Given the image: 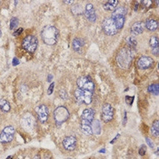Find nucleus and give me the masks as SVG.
Masks as SVG:
<instances>
[{
    "mask_svg": "<svg viewBox=\"0 0 159 159\" xmlns=\"http://www.w3.org/2000/svg\"><path fill=\"white\" fill-rule=\"evenodd\" d=\"M94 118H95V111L92 108H86L83 111L81 116L80 128H81V131L86 136H90L93 134L91 124L94 121Z\"/></svg>",
    "mask_w": 159,
    "mask_h": 159,
    "instance_id": "f257e3e1",
    "label": "nucleus"
},
{
    "mask_svg": "<svg viewBox=\"0 0 159 159\" xmlns=\"http://www.w3.org/2000/svg\"><path fill=\"white\" fill-rule=\"evenodd\" d=\"M58 30L54 25H46L44 27L41 33L42 40L48 46H54L58 39Z\"/></svg>",
    "mask_w": 159,
    "mask_h": 159,
    "instance_id": "f03ea898",
    "label": "nucleus"
},
{
    "mask_svg": "<svg viewBox=\"0 0 159 159\" xmlns=\"http://www.w3.org/2000/svg\"><path fill=\"white\" fill-rule=\"evenodd\" d=\"M133 59L132 51L128 48L121 49L117 56V62L121 68H128Z\"/></svg>",
    "mask_w": 159,
    "mask_h": 159,
    "instance_id": "7ed1b4c3",
    "label": "nucleus"
},
{
    "mask_svg": "<svg viewBox=\"0 0 159 159\" xmlns=\"http://www.w3.org/2000/svg\"><path fill=\"white\" fill-rule=\"evenodd\" d=\"M126 14H127V10L124 6L117 7L112 14L111 18L115 22L118 30H120L124 26L125 20H126Z\"/></svg>",
    "mask_w": 159,
    "mask_h": 159,
    "instance_id": "20e7f679",
    "label": "nucleus"
},
{
    "mask_svg": "<svg viewBox=\"0 0 159 159\" xmlns=\"http://www.w3.org/2000/svg\"><path fill=\"white\" fill-rule=\"evenodd\" d=\"M69 117V112L65 107H58L54 111V118L56 125H62Z\"/></svg>",
    "mask_w": 159,
    "mask_h": 159,
    "instance_id": "39448f33",
    "label": "nucleus"
},
{
    "mask_svg": "<svg viewBox=\"0 0 159 159\" xmlns=\"http://www.w3.org/2000/svg\"><path fill=\"white\" fill-rule=\"evenodd\" d=\"M37 45H38L37 38L32 35L26 36L22 42L23 48L29 53H34L37 48Z\"/></svg>",
    "mask_w": 159,
    "mask_h": 159,
    "instance_id": "423d86ee",
    "label": "nucleus"
},
{
    "mask_svg": "<svg viewBox=\"0 0 159 159\" xmlns=\"http://www.w3.org/2000/svg\"><path fill=\"white\" fill-rule=\"evenodd\" d=\"M77 86L81 90L92 92L95 90V84L90 76H80L76 81Z\"/></svg>",
    "mask_w": 159,
    "mask_h": 159,
    "instance_id": "0eeeda50",
    "label": "nucleus"
},
{
    "mask_svg": "<svg viewBox=\"0 0 159 159\" xmlns=\"http://www.w3.org/2000/svg\"><path fill=\"white\" fill-rule=\"evenodd\" d=\"M75 97H76L78 104L89 105L92 102L93 94H92V92L81 90V89L78 88L75 91Z\"/></svg>",
    "mask_w": 159,
    "mask_h": 159,
    "instance_id": "6e6552de",
    "label": "nucleus"
},
{
    "mask_svg": "<svg viewBox=\"0 0 159 159\" xmlns=\"http://www.w3.org/2000/svg\"><path fill=\"white\" fill-rule=\"evenodd\" d=\"M102 28H103V31L108 36H114L118 32V29L111 17H107L104 19L102 23Z\"/></svg>",
    "mask_w": 159,
    "mask_h": 159,
    "instance_id": "1a4fd4ad",
    "label": "nucleus"
},
{
    "mask_svg": "<svg viewBox=\"0 0 159 159\" xmlns=\"http://www.w3.org/2000/svg\"><path fill=\"white\" fill-rule=\"evenodd\" d=\"M15 136V128L11 126L5 127L0 133V143L5 144L13 140Z\"/></svg>",
    "mask_w": 159,
    "mask_h": 159,
    "instance_id": "9d476101",
    "label": "nucleus"
},
{
    "mask_svg": "<svg viewBox=\"0 0 159 159\" xmlns=\"http://www.w3.org/2000/svg\"><path fill=\"white\" fill-rule=\"evenodd\" d=\"M114 117V108L109 104H105L101 111V118L104 122L107 123Z\"/></svg>",
    "mask_w": 159,
    "mask_h": 159,
    "instance_id": "9b49d317",
    "label": "nucleus"
},
{
    "mask_svg": "<svg viewBox=\"0 0 159 159\" xmlns=\"http://www.w3.org/2000/svg\"><path fill=\"white\" fill-rule=\"evenodd\" d=\"M37 118L41 123H46L48 119V108L45 105H41L36 108Z\"/></svg>",
    "mask_w": 159,
    "mask_h": 159,
    "instance_id": "f8f14e48",
    "label": "nucleus"
},
{
    "mask_svg": "<svg viewBox=\"0 0 159 159\" xmlns=\"http://www.w3.org/2000/svg\"><path fill=\"white\" fill-rule=\"evenodd\" d=\"M76 138L73 136H70V137H66V138H64L63 142H62V145H63V147L67 150V151H73L76 147Z\"/></svg>",
    "mask_w": 159,
    "mask_h": 159,
    "instance_id": "ddd939ff",
    "label": "nucleus"
},
{
    "mask_svg": "<svg viewBox=\"0 0 159 159\" xmlns=\"http://www.w3.org/2000/svg\"><path fill=\"white\" fill-rule=\"evenodd\" d=\"M137 64L139 69H147L154 65V60L149 56H141L137 60Z\"/></svg>",
    "mask_w": 159,
    "mask_h": 159,
    "instance_id": "4468645a",
    "label": "nucleus"
},
{
    "mask_svg": "<svg viewBox=\"0 0 159 159\" xmlns=\"http://www.w3.org/2000/svg\"><path fill=\"white\" fill-rule=\"evenodd\" d=\"M85 15L86 19L90 22H95L96 20V9L92 4H87L85 7Z\"/></svg>",
    "mask_w": 159,
    "mask_h": 159,
    "instance_id": "2eb2a0df",
    "label": "nucleus"
},
{
    "mask_svg": "<svg viewBox=\"0 0 159 159\" xmlns=\"http://www.w3.org/2000/svg\"><path fill=\"white\" fill-rule=\"evenodd\" d=\"M35 123H36V121H35L34 117H33L30 114H29V115H25V116L23 117L22 121H21L22 126H23L25 129H27V130L33 129V128L35 127Z\"/></svg>",
    "mask_w": 159,
    "mask_h": 159,
    "instance_id": "dca6fc26",
    "label": "nucleus"
},
{
    "mask_svg": "<svg viewBox=\"0 0 159 159\" xmlns=\"http://www.w3.org/2000/svg\"><path fill=\"white\" fill-rule=\"evenodd\" d=\"M145 29H146V25H145V22H142V21L136 22L131 26V32L134 35H140L144 32Z\"/></svg>",
    "mask_w": 159,
    "mask_h": 159,
    "instance_id": "f3484780",
    "label": "nucleus"
},
{
    "mask_svg": "<svg viewBox=\"0 0 159 159\" xmlns=\"http://www.w3.org/2000/svg\"><path fill=\"white\" fill-rule=\"evenodd\" d=\"M84 45H85V41H84L82 38L76 37V38H75V39L73 40L72 47H73L74 51H76V52H80V51L82 50Z\"/></svg>",
    "mask_w": 159,
    "mask_h": 159,
    "instance_id": "a211bd4d",
    "label": "nucleus"
},
{
    "mask_svg": "<svg viewBox=\"0 0 159 159\" xmlns=\"http://www.w3.org/2000/svg\"><path fill=\"white\" fill-rule=\"evenodd\" d=\"M145 25H146V27L149 31H156L158 28V22L156 19H153V18H148L146 21Z\"/></svg>",
    "mask_w": 159,
    "mask_h": 159,
    "instance_id": "6ab92c4d",
    "label": "nucleus"
},
{
    "mask_svg": "<svg viewBox=\"0 0 159 159\" xmlns=\"http://www.w3.org/2000/svg\"><path fill=\"white\" fill-rule=\"evenodd\" d=\"M117 5H118V1L117 0H110V1H107L104 4V8L107 11H115L117 8Z\"/></svg>",
    "mask_w": 159,
    "mask_h": 159,
    "instance_id": "aec40b11",
    "label": "nucleus"
},
{
    "mask_svg": "<svg viewBox=\"0 0 159 159\" xmlns=\"http://www.w3.org/2000/svg\"><path fill=\"white\" fill-rule=\"evenodd\" d=\"M91 128H92V132L95 135H100L101 131H102V127H101V124L98 120H94L91 124Z\"/></svg>",
    "mask_w": 159,
    "mask_h": 159,
    "instance_id": "412c9836",
    "label": "nucleus"
},
{
    "mask_svg": "<svg viewBox=\"0 0 159 159\" xmlns=\"http://www.w3.org/2000/svg\"><path fill=\"white\" fill-rule=\"evenodd\" d=\"M151 134L155 137H158L159 136V123L157 120H156L153 125H152V128H151Z\"/></svg>",
    "mask_w": 159,
    "mask_h": 159,
    "instance_id": "4be33fe9",
    "label": "nucleus"
},
{
    "mask_svg": "<svg viewBox=\"0 0 159 159\" xmlns=\"http://www.w3.org/2000/svg\"><path fill=\"white\" fill-rule=\"evenodd\" d=\"M0 108L4 112H9L10 111V104L5 99H0Z\"/></svg>",
    "mask_w": 159,
    "mask_h": 159,
    "instance_id": "5701e85b",
    "label": "nucleus"
},
{
    "mask_svg": "<svg viewBox=\"0 0 159 159\" xmlns=\"http://www.w3.org/2000/svg\"><path fill=\"white\" fill-rule=\"evenodd\" d=\"M127 44L130 46L131 48H135L137 46V39L133 36H129L128 37H127Z\"/></svg>",
    "mask_w": 159,
    "mask_h": 159,
    "instance_id": "b1692460",
    "label": "nucleus"
},
{
    "mask_svg": "<svg viewBox=\"0 0 159 159\" xmlns=\"http://www.w3.org/2000/svg\"><path fill=\"white\" fill-rule=\"evenodd\" d=\"M158 43L159 41L157 36H152V37L150 38L149 44H150L152 49H153V48H157V47H158Z\"/></svg>",
    "mask_w": 159,
    "mask_h": 159,
    "instance_id": "393cba45",
    "label": "nucleus"
},
{
    "mask_svg": "<svg viewBox=\"0 0 159 159\" xmlns=\"http://www.w3.org/2000/svg\"><path fill=\"white\" fill-rule=\"evenodd\" d=\"M148 92L149 93H153L154 95L157 96L158 95V85L155 84V85H151L148 86Z\"/></svg>",
    "mask_w": 159,
    "mask_h": 159,
    "instance_id": "a878e982",
    "label": "nucleus"
},
{
    "mask_svg": "<svg viewBox=\"0 0 159 159\" xmlns=\"http://www.w3.org/2000/svg\"><path fill=\"white\" fill-rule=\"evenodd\" d=\"M18 19L16 18V17H13V18H11V20H10V29L11 30H14V29H15L16 27H17V25H18Z\"/></svg>",
    "mask_w": 159,
    "mask_h": 159,
    "instance_id": "bb28decb",
    "label": "nucleus"
},
{
    "mask_svg": "<svg viewBox=\"0 0 159 159\" xmlns=\"http://www.w3.org/2000/svg\"><path fill=\"white\" fill-rule=\"evenodd\" d=\"M72 12H73L75 15H81V14H82V8H81V5H76L73 6V7H72Z\"/></svg>",
    "mask_w": 159,
    "mask_h": 159,
    "instance_id": "cd10ccee",
    "label": "nucleus"
},
{
    "mask_svg": "<svg viewBox=\"0 0 159 159\" xmlns=\"http://www.w3.org/2000/svg\"><path fill=\"white\" fill-rule=\"evenodd\" d=\"M146 152H147V147L144 145V146H142L139 148V155L140 156H145L146 155Z\"/></svg>",
    "mask_w": 159,
    "mask_h": 159,
    "instance_id": "c85d7f7f",
    "label": "nucleus"
},
{
    "mask_svg": "<svg viewBox=\"0 0 159 159\" xmlns=\"http://www.w3.org/2000/svg\"><path fill=\"white\" fill-rule=\"evenodd\" d=\"M146 141H147V145L151 147V148H154L155 147V144H154V142L149 138V137H146Z\"/></svg>",
    "mask_w": 159,
    "mask_h": 159,
    "instance_id": "c756f323",
    "label": "nucleus"
},
{
    "mask_svg": "<svg viewBox=\"0 0 159 159\" xmlns=\"http://www.w3.org/2000/svg\"><path fill=\"white\" fill-rule=\"evenodd\" d=\"M54 86H55V84H54V83H52V84L50 85V86H49L48 90H47V94H48V95H51V94L53 93V90H54Z\"/></svg>",
    "mask_w": 159,
    "mask_h": 159,
    "instance_id": "7c9ffc66",
    "label": "nucleus"
},
{
    "mask_svg": "<svg viewBox=\"0 0 159 159\" xmlns=\"http://www.w3.org/2000/svg\"><path fill=\"white\" fill-rule=\"evenodd\" d=\"M23 32V28H18L16 31H15L14 32V34H13V36H18V35H20L21 33Z\"/></svg>",
    "mask_w": 159,
    "mask_h": 159,
    "instance_id": "2f4dec72",
    "label": "nucleus"
},
{
    "mask_svg": "<svg viewBox=\"0 0 159 159\" xmlns=\"http://www.w3.org/2000/svg\"><path fill=\"white\" fill-rule=\"evenodd\" d=\"M126 99H127V100H129V101H127V103L129 106H131V105H132V103H133V100H134V96H132L131 98H130L129 96H126Z\"/></svg>",
    "mask_w": 159,
    "mask_h": 159,
    "instance_id": "473e14b6",
    "label": "nucleus"
},
{
    "mask_svg": "<svg viewBox=\"0 0 159 159\" xmlns=\"http://www.w3.org/2000/svg\"><path fill=\"white\" fill-rule=\"evenodd\" d=\"M158 52H159V47H157V48H153V49H152V53H153V55L157 56H158Z\"/></svg>",
    "mask_w": 159,
    "mask_h": 159,
    "instance_id": "72a5a7b5",
    "label": "nucleus"
},
{
    "mask_svg": "<svg viewBox=\"0 0 159 159\" xmlns=\"http://www.w3.org/2000/svg\"><path fill=\"white\" fill-rule=\"evenodd\" d=\"M19 64V60L16 58V57H15L14 59H13V66H17Z\"/></svg>",
    "mask_w": 159,
    "mask_h": 159,
    "instance_id": "f704fd0d",
    "label": "nucleus"
},
{
    "mask_svg": "<svg viewBox=\"0 0 159 159\" xmlns=\"http://www.w3.org/2000/svg\"><path fill=\"white\" fill-rule=\"evenodd\" d=\"M119 137H120V135L118 134V135H117V137H116L114 138V140H112V141H111V144H114V142H115V141H116V140H117V138H118Z\"/></svg>",
    "mask_w": 159,
    "mask_h": 159,
    "instance_id": "c9c22d12",
    "label": "nucleus"
},
{
    "mask_svg": "<svg viewBox=\"0 0 159 159\" xmlns=\"http://www.w3.org/2000/svg\"><path fill=\"white\" fill-rule=\"evenodd\" d=\"M64 3H65V4H68V5H70V4H73L74 2H73V1H64Z\"/></svg>",
    "mask_w": 159,
    "mask_h": 159,
    "instance_id": "e433bc0d",
    "label": "nucleus"
},
{
    "mask_svg": "<svg viewBox=\"0 0 159 159\" xmlns=\"http://www.w3.org/2000/svg\"><path fill=\"white\" fill-rule=\"evenodd\" d=\"M105 151H106V149H105V148H103V149H101L99 152H100V153H105Z\"/></svg>",
    "mask_w": 159,
    "mask_h": 159,
    "instance_id": "4c0bfd02",
    "label": "nucleus"
},
{
    "mask_svg": "<svg viewBox=\"0 0 159 159\" xmlns=\"http://www.w3.org/2000/svg\"><path fill=\"white\" fill-rule=\"evenodd\" d=\"M34 159H39V157H38V156H36V157H35V158Z\"/></svg>",
    "mask_w": 159,
    "mask_h": 159,
    "instance_id": "58836bf2",
    "label": "nucleus"
},
{
    "mask_svg": "<svg viewBox=\"0 0 159 159\" xmlns=\"http://www.w3.org/2000/svg\"><path fill=\"white\" fill-rule=\"evenodd\" d=\"M12 157H12V156H10V157H7V158H6V159H11V158H12Z\"/></svg>",
    "mask_w": 159,
    "mask_h": 159,
    "instance_id": "ea45409f",
    "label": "nucleus"
},
{
    "mask_svg": "<svg viewBox=\"0 0 159 159\" xmlns=\"http://www.w3.org/2000/svg\"><path fill=\"white\" fill-rule=\"evenodd\" d=\"M1 35H2V32H1V26H0V36H1Z\"/></svg>",
    "mask_w": 159,
    "mask_h": 159,
    "instance_id": "a19ab883",
    "label": "nucleus"
},
{
    "mask_svg": "<svg viewBox=\"0 0 159 159\" xmlns=\"http://www.w3.org/2000/svg\"><path fill=\"white\" fill-rule=\"evenodd\" d=\"M68 159H71V158H68Z\"/></svg>",
    "mask_w": 159,
    "mask_h": 159,
    "instance_id": "79ce46f5",
    "label": "nucleus"
},
{
    "mask_svg": "<svg viewBox=\"0 0 159 159\" xmlns=\"http://www.w3.org/2000/svg\"><path fill=\"white\" fill-rule=\"evenodd\" d=\"M19 159H20V158H19Z\"/></svg>",
    "mask_w": 159,
    "mask_h": 159,
    "instance_id": "37998d69",
    "label": "nucleus"
}]
</instances>
